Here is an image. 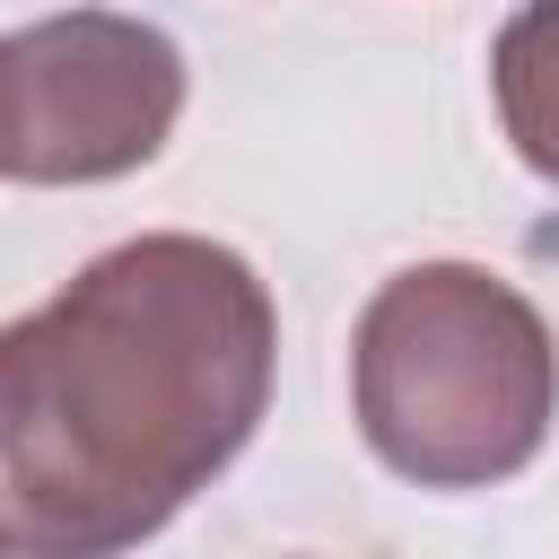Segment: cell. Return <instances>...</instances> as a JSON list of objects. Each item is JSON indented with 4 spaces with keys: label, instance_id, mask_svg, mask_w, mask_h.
I'll return each mask as SVG.
<instances>
[{
    "label": "cell",
    "instance_id": "1",
    "mask_svg": "<svg viewBox=\"0 0 559 559\" xmlns=\"http://www.w3.org/2000/svg\"><path fill=\"white\" fill-rule=\"evenodd\" d=\"M280 314L245 253L131 236L0 332V550L105 559L183 515L271 402Z\"/></svg>",
    "mask_w": 559,
    "mask_h": 559
},
{
    "label": "cell",
    "instance_id": "2",
    "mask_svg": "<svg viewBox=\"0 0 559 559\" xmlns=\"http://www.w3.org/2000/svg\"><path fill=\"white\" fill-rule=\"evenodd\" d=\"M349 402L419 489H489L524 472L559 419V349L524 288L480 262L393 271L349 341Z\"/></svg>",
    "mask_w": 559,
    "mask_h": 559
},
{
    "label": "cell",
    "instance_id": "3",
    "mask_svg": "<svg viewBox=\"0 0 559 559\" xmlns=\"http://www.w3.org/2000/svg\"><path fill=\"white\" fill-rule=\"evenodd\" d=\"M183 114V52L148 17L61 9L0 35V175L105 183L166 148Z\"/></svg>",
    "mask_w": 559,
    "mask_h": 559
},
{
    "label": "cell",
    "instance_id": "4",
    "mask_svg": "<svg viewBox=\"0 0 559 559\" xmlns=\"http://www.w3.org/2000/svg\"><path fill=\"white\" fill-rule=\"evenodd\" d=\"M489 87H498V122H507L515 157L542 183H559V0H524L498 26Z\"/></svg>",
    "mask_w": 559,
    "mask_h": 559
}]
</instances>
